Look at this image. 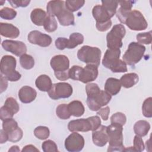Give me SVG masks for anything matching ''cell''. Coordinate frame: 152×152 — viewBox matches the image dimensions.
<instances>
[{"instance_id": "6da1fadb", "label": "cell", "mask_w": 152, "mask_h": 152, "mask_svg": "<svg viewBox=\"0 0 152 152\" xmlns=\"http://www.w3.org/2000/svg\"><path fill=\"white\" fill-rule=\"evenodd\" d=\"M123 126L111 124L106 128L109 147L107 151H124L123 145Z\"/></svg>"}, {"instance_id": "7a4b0ae2", "label": "cell", "mask_w": 152, "mask_h": 152, "mask_svg": "<svg viewBox=\"0 0 152 152\" xmlns=\"http://www.w3.org/2000/svg\"><path fill=\"white\" fill-rule=\"evenodd\" d=\"M16 59L11 55H5L1 60L0 69L1 74L8 81H17L21 77L20 73L15 70Z\"/></svg>"}, {"instance_id": "3957f363", "label": "cell", "mask_w": 152, "mask_h": 152, "mask_svg": "<svg viewBox=\"0 0 152 152\" xmlns=\"http://www.w3.org/2000/svg\"><path fill=\"white\" fill-rule=\"evenodd\" d=\"M101 54V50L98 48L85 45L78 50L77 57L80 61L87 65L98 66L100 65Z\"/></svg>"}, {"instance_id": "277c9868", "label": "cell", "mask_w": 152, "mask_h": 152, "mask_svg": "<svg viewBox=\"0 0 152 152\" xmlns=\"http://www.w3.org/2000/svg\"><path fill=\"white\" fill-rule=\"evenodd\" d=\"M145 51V47L137 42H131L123 55L122 59L126 64L134 66L142 59Z\"/></svg>"}, {"instance_id": "5b68a950", "label": "cell", "mask_w": 152, "mask_h": 152, "mask_svg": "<svg viewBox=\"0 0 152 152\" xmlns=\"http://www.w3.org/2000/svg\"><path fill=\"white\" fill-rule=\"evenodd\" d=\"M126 33V30L122 24L115 25L107 34V46L109 49H120L122 46V39Z\"/></svg>"}, {"instance_id": "8992f818", "label": "cell", "mask_w": 152, "mask_h": 152, "mask_svg": "<svg viewBox=\"0 0 152 152\" xmlns=\"http://www.w3.org/2000/svg\"><path fill=\"white\" fill-rule=\"evenodd\" d=\"M132 30L141 31L147 28L148 23L142 13L137 10L131 11L124 23Z\"/></svg>"}, {"instance_id": "52a82bcc", "label": "cell", "mask_w": 152, "mask_h": 152, "mask_svg": "<svg viewBox=\"0 0 152 152\" xmlns=\"http://www.w3.org/2000/svg\"><path fill=\"white\" fill-rule=\"evenodd\" d=\"M112 99V96L105 90H100L97 93L88 96L87 104L88 108L92 111H97L102 106L107 104Z\"/></svg>"}, {"instance_id": "ba28073f", "label": "cell", "mask_w": 152, "mask_h": 152, "mask_svg": "<svg viewBox=\"0 0 152 152\" xmlns=\"http://www.w3.org/2000/svg\"><path fill=\"white\" fill-rule=\"evenodd\" d=\"M72 86L64 82L52 84L51 88L48 91L49 96L53 100L68 98L72 94Z\"/></svg>"}, {"instance_id": "9c48e42d", "label": "cell", "mask_w": 152, "mask_h": 152, "mask_svg": "<svg viewBox=\"0 0 152 152\" xmlns=\"http://www.w3.org/2000/svg\"><path fill=\"white\" fill-rule=\"evenodd\" d=\"M84 146V139L77 132H73L65 140V147L69 152H78Z\"/></svg>"}, {"instance_id": "30bf717a", "label": "cell", "mask_w": 152, "mask_h": 152, "mask_svg": "<svg viewBox=\"0 0 152 152\" xmlns=\"http://www.w3.org/2000/svg\"><path fill=\"white\" fill-rule=\"evenodd\" d=\"M2 46L6 51L17 56H21L27 52L26 45L21 41L5 40L2 43Z\"/></svg>"}, {"instance_id": "8fae6325", "label": "cell", "mask_w": 152, "mask_h": 152, "mask_svg": "<svg viewBox=\"0 0 152 152\" xmlns=\"http://www.w3.org/2000/svg\"><path fill=\"white\" fill-rule=\"evenodd\" d=\"M28 40L31 44L41 47H48L52 43V38L50 36L43 34L38 30L30 31L28 34Z\"/></svg>"}, {"instance_id": "7c38bea8", "label": "cell", "mask_w": 152, "mask_h": 152, "mask_svg": "<svg viewBox=\"0 0 152 152\" xmlns=\"http://www.w3.org/2000/svg\"><path fill=\"white\" fill-rule=\"evenodd\" d=\"M50 64L54 72H64L69 70V61L66 56L58 55L52 58Z\"/></svg>"}, {"instance_id": "4fadbf2b", "label": "cell", "mask_w": 152, "mask_h": 152, "mask_svg": "<svg viewBox=\"0 0 152 152\" xmlns=\"http://www.w3.org/2000/svg\"><path fill=\"white\" fill-rule=\"evenodd\" d=\"M120 55V49H107L102 59L103 65L110 69L119 61Z\"/></svg>"}, {"instance_id": "5bb4252c", "label": "cell", "mask_w": 152, "mask_h": 152, "mask_svg": "<svg viewBox=\"0 0 152 152\" xmlns=\"http://www.w3.org/2000/svg\"><path fill=\"white\" fill-rule=\"evenodd\" d=\"M98 76V66L93 65H87L81 72L78 81L87 83L94 81Z\"/></svg>"}, {"instance_id": "9a60e30c", "label": "cell", "mask_w": 152, "mask_h": 152, "mask_svg": "<svg viewBox=\"0 0 152 152\" xmlns=\"http://www.w3.org/2000/svg\"><path fill=\"white\" fill-rule=\"evenodd\" d=\"M68 128L71 132H87L91 131V125L87 119H79L71 121L68 124Z\"/></svg>"}, {"instance_id": "2e32d148", "label": "cell", "mask_w": 152, "mask_h": 152, "mask_svg": "<svg viewBox=\"0 0 152 152\" xmlns=\"http://www.w3.org/2000/svg\"><path fill=\"white\" fill-rule=\"evenodd\" d=\"M107 126L100 125L92 132L93 143L99 147H103L108 142V135L106 131Z\"/></svg>"}, {"instance_id": "e0dca14e", "label": "cell", "mask_w": 152, "mask_h": 152, "mask_svg": "<svg viewBox=\"0 0 152 152\" xmlns=\"http://www.w3.org/2000/svg\"><path fill=\"white\" fill-rule=\"evenodd\" d=\"M36 91L32 87L27 86L22 87L18 91L19 99L23 103L32 102L36 99Z\"/></svg>"}, {"instance_id": "ac0fdd59", "label": "cell", "mask_w": 152, "mask_h": 152, "mask_svg": "<svg viewBox=\"0 0 152 152\" xmlns=\"http://www.w3.org/2000/svg\"><path fill=\"white\" fill-rule=\"evenodd\" d=\"M92 14L97 24L106 23L110 20V16L102 5H97L92 10Z\"/></svg>"}, {"instance_id": "d6986e66", "label": "cell", "mask_w": 152, "mask_h": 152, "mask_svg": "<svg viewBox=\"0 0 152 152\" xmlns=\"http://www.w3.org/2000/svg\"><path fill=\"white\" fill-rule=\"evenodd\" d=\"M119 4L121 7L116 12V17L121 23L124 24L128 14L131 11L134 2L131 1H119Z\"/></svg>"}, {"instance_id": "ffe728a7", "label": "cell", "mask_w": 152, "mask_h": 152, "mask_svg": "<svg viewBox=\"0 0 152 152\" xmlns=\"http://www.w3.org/2000/svg\"><path fill=\"white\" fill-rule=\"evenodd\" d=\"M0 34L5 37L17 38L20 35V30L17 27L11 24L1 23Z\"/></svg>"}, {"instance_id": "44dd1931", "label": "cell", "mask_w": 152, "mask_h": 152, "mask_svg": "<svg viewBox=\"0 0 152 152\" xmlns=\"http://www.w3.org/2000/svg\"><path fill=\"white\" fill-rule=\"evenodd\" d=\"M65 8L64 1H50L46 7L47 12L49 15L57 16Z\"/></svg>"}, {"instance_id": "7402d4cb", "label": "cell", "mask_w": 152, "mask_h": 152, "mask_svg": "<svg viewBox=\"0 0 152 152\" xmlns=\"http://www.w3.org/2000/svg\"><path fill=\"white\" fill-rule=\"evenodd\" d=\"M121 86L119 80L115 78H109L106 81L104 90L111 96H115L120 91Z\"/></svg>"}, {"instance_id": "603a6c76", "label": "cell", "mask_w": 152, "mask_h": 152, "mask_svg": "<svg viewBox=\"0 0 152 152\" xmlns=\"http://www.w3.org/2000/svg\"><path fill=\"white\" fill-rule=\"evenodd\" d=\"M48 14L41 8L34 9L30 14L31 21L36 26H42L44 25Z\"/></svg>"}, {"instance_id": "cb8c5ba5", "label": "cell", "mask_w": 152, "mask_h": 152, "mask_svg": "<svg viewBox=\"0 0 152 152\" xmlns=\"http://www.w3.org/2000/svg\"><path fill=\"white\" fill-rule=\"evenodd\" d=\"M36 87L42 91H48L52 86L50 78L47 75L43 74L39 76L35 81Z\"/></svg>"}, {"instance_id": "d4e9b609", "label": "cell", "mask_w": 152, "mask_h": 152, "mask_svg": "<svg viewBox=\"0 0 152 152\" xmlns=\"http://www.w3.org/2000/svg\"><path fill=\"white\" fill-rule=\"evenodd\" d=\"M61 25L64 26H68L74 24V16L72 12L69 11L65 8L56 16Z\"/></svg>"}, {"instance_id": "484cf974", "label": "cell", "mask_w": 152, "mask_h": 152, "mask_svg": "<svg viewBox=\"0 0 152 152\" xmlns=\"http://www.w3.org/2000/svg\"><path fill=\"white\" fill-rule=\"evenodd\" d=\"M138 80L139 77L136 73H128L124 74L119 80L121 86L126 88L133 87L138 82Z\"/></svg>"}, {"instance_id": "4316f807", "label": "cell", "mask_w": 152, "mask_h": 152, "mask_svg": "<svg viewBox=\"0 0 152 152\" xmlns=\"http://www.w3.org/2000/svg\"><path fill=\"white\" fill-rule=\"evenodd\" d=\"M68 107L71 115L75 117H80L84 113V107L79 100H74L68 104Z\"/></svg>"}, {"instance_id": "83f0119b", "label": "cell", "mask_w": 152, "mask_h": 152, "mask_svg": "<svg viewBox=\"0 0 152 152\" xmlns=\"http://www.w3.org/2000/svg\"><path fill=\"white\" fill-rule=\"evenodd\" d=\"M150 129V124L144 120L137 121L134 126V131L137 135L140 137H144L148 132Z\"/></svg>"}, {"instance_id": "f1b7e54d", "label": "cell", "mask_w": 152, "mask_h": 152, "mask_svg": "<svg viewBox=\"0 0 152 152\" xmlns=\"http://www.w3.org/2000/svg\"><path fill=\"white\" fill-rule=\"evenodd\" d=\"M84 42V36L79 33H73L69 36L68 41V49H74Z\"/></svg>"}, {"instance_id": "f546056e", "label": "cell", "mask_w": 152, "mask_h": 152, "mask_svg": "<svg viewBox=\"0 0 152 152\" xmlns=\"http://www.w3.org/2000/svg\"><path fill=\"white\" fill-rule=\"evenodd\" d=\"M102 6L107 11L109 15L112 18L116 12V9L119 4L117 1H102Z\"/></svg>"}, {"instance_id": "4dcf8cb0", "label": "cell", "mask_w": 152, "mask_h": 152, "mask_svg": "<svg viewBox=\"0 0 152 152\" xmlns=\"http://www.w3.org/2000/svg\"><path fill=\"white\" fill-rule=\"evenodd\" d=\"M4 106L8 109L12 115L17 113L20 110V106L15 99L12 97H8L4 103Z\"/></svg>"}, {"instance_id": "1f68e13d", "label": "cell", "mask_w": 152, "mask_h": 152, "mask_svg": "<svg viewBox=\"0 0 152 152\" xmlns=\"http://www.w3.org/2000/svg\"><path fill=\"white\" fill-rule=\"evenodd\" d=\"M20 63L24 69H30L34 65V60L31 55L24 53L20 57Z\"/></svg>"}, {"instance_id": "d6a6232c", "label": "cell", "mask_w": 152, "mask_h": 152, "mask_svg": "<svg viewBox=\"0 0 152 152\" xmlns=\"http://www.w3.org/2000/svg\"><path fill=\"white\" fill-rule=\"evenodd\" d=\"M85 1L84 0H68L65 2V8L71 12L78 11L84 4Z\"/></svg>"}, {"instance_id": "836d02e7", "label": "cell", "mask_w": 152, "mask_h": 152, "mask_svg": "<svg viewBox=\"0 0 152 152\" xmlns=\"http://www.w3.org/2000/svg\"><path fill=\"white\" fill-rule=\"evenodd\" d=\"M45 30L48 32H53L58 28L57 21L55 17L49 15L45 20V22L43 25Z\"/></svg>"}, {"instance_id": "e575fe53", "label": "cell", "mask_w": 152, "mask_h": 152, "mask_svg": "<svg viewBox=\"0 0 152 152\" xmlns=\"http://www.w3.org/2000/svg\"><path fill=\"white\" fill-rule=\"evenodd\" d=\"M56 114L61 119H69L71 116L66 104H61L58 106L56 109Z\"/></svg>"}, {"instance_id": "d590c367", "label": "cell", "mask_w": 152, "mask_h": 152, "mask_svg": "<svg viewBox=\"0 0 152 152\" xmlns=\"http://www.w3.org/2000/svg\"><path fill=\"white\" fill-rule=\"evenodd\" d=\"M34 135L40 140L47 139L50 134L49 129L48 127L44 126H39L34 130Z\"/></svg>"}, {"instance_id": "8d00e7d4", "label": "cell", "mask_w": 152, "mask_h": 152, "mask_svg": "<svg viewBox=\"0 0 152 152\" xmlns=\"http://www.w3.org/2000/svg\"><path fill=\"white\" fill-rule=\"evenodd\" d=\"M152 98L151 97L146 99L142 105V112L143 115L146 118L152 117Z\"/></svg>"}, {"instance_id": "74e56055", "label": "cell", "mask_w": 152, "mask_h": 152, "mask_svg": "<svg viewBox=\"0 0 152 152\" xmlns=\"http://www.w3.org/2000/svg\"><path fill=\"white\" fill-rule=\"evenodd\" d=\"M18 127L17 122L13 118H9L3 121L2 129L8 134Z\"/></svg>"}, {"instance_id": "f35d334b", "label": "cell", "mask_w": 152, "mask_h": 152, "mask_svg": "<svg viewBox=\"0 0 152 152\" xmlns=\"http://www.w3.org/2000/svg\"><path fill=\"white\" fill-rule=\"evenodd\" d=\"M16 15H17L16 11L8 7L3 8L0 11L1 17L5 20H13L16 17Z\"/></svg>"}, {"instance_id": "ab89813d", "label": "cell", "mask_w": 152, "mask_h": 152, "mask_svg": "<svg viewBox=\"0 0 152 152\" xmlns=\"http://www.w3.org/2000/svg\"><path fill=\"white\" fill-rule=\"evenodd\" d=\"M136 38L138 42L141 45H150L152 41L151 31H150L148 32L138 33V34H137Z\"/></svg>"}, {"instance_id": "60d3db41", "label": "cell", "mask_w": 152, "mask_h": 152, "mask_svg": "<svg viewBox=\"0 0 152 152\" xmlns=\"http://www.w3.org/2000/svg\"><path fill=\"white\" fill-rule=\"evenodd\" d=\"M126 121V118L125 114L122 112H116L110 117V123L124 125Z\"/></svg>"}, {"instance_id": "b9f144b4", "label": "cell", "mask_w": 152, "mask_h": 152, "mask_svg": "<svg viewBox=\"0 0 152 152\" xmlns=\"http://www.w3.org/2000/svg\"><path fill=\"white\" fill-rule=\"evenodd\" d=\"M8 134V141L13 142H16L19 141L23 137V132L22 129L18 127L14 130L12 131Z\"/></svg>"}, {"instance_id": "7bdbcfd3", "label": "cell", "mask_w": 152, "mask_h": 152, "mask_svg": "<svg viewBox=\"0 0 152 152\" xmlns=\"http://www.w3.org/2000/svg\"><path fill=\"white\" fill-rule=\"evenodd\" d=\"M42 148L44 152H57L58 151V147L56 143L50 140H46L42 144Z\"/></svg>"}, {"instance_id": "ee69618b", "label": "cell", "mask_w": 152, "mask_h": 152, "mask_svg": "<svg viewBox=\"0 0 152 152\" xmlns=\"http://www.w3.org/2000/svg\"><path fill=\"white\" fill-rule=\"evenodd\" d=\"M82 69H83V68L80 66H78V65L72 66L69 69V71H68V75H69V78L74 80H78Z\"/></svg>"}, {"instance_id": "f6af8a7d", "label": "cell", "mask_w": 152, "mask_h": 152, "mask_svg": "<svg viewBox=\"0 0 152 152\" xmlns=\"http://www.w3.org/2000/svg\"><path fill=\"white\" fill-rule=\"evenodd\" d=\"M100 89L99 87L96 83H88L86 86V91L87 97L97 93L100 91Z\"/></svg>"}, {"instance_id": "bcb514c9", "label": "cell", "mask_w": 152, "mask_h": 152, "mask_svg": "<svg viewBox=\"0 0 152 152\" xmlns=\"http://www.w3.org/2000/svg\"><path fill=\"white\" fill-rule=\"evenodd\" d=\"M134 148L135 151H142L144 150V144L141 137L135 135L134 138Z\"/></svg>"}, {"instance_id": "7dc6e473", "label": "cell", "mask_w": 152, "mask_h": 152, "mask_svg": "<svg viewBox=\"0 0 152 152\" xmlns=\"http://www.w3.org/2000/svg\"><path fill=\"white\" fill-rule=\"evenodd\" d=\"M8 2L14 8L26 7L30 4V1L28 0H9Z\"/></svg>"}, {"instance_id": "c3c4849f", "label": "cell", "mask_w": 152, "mask_h": 152, "mask_svg": "<svg viewBox=\"0 0 152 152\" xmlns=\"http://www.w3.org/2000/svg\"><path fill=\"white\" fill-rule=\"evenodd\" d=\"M68 39L65 37H58L55 42V46L57 49L59 50H64L65 48H67Z\"/></svg>"}, {"instance_id": "681fc988", "label": "cell", "mask_w": 152, "mask_h": 152, "mask_svg": "<svg viewBox=\"0 0 152 152\" xmlns=\"http://www.w3.org/2000/svg\"><path fill=\"white\" fill-rule=\"evenodd\" d=\"M91 125V131H93L97 129L101 125V120L98 116H93L88 118Z\"/></svg>"}, {"instance_id": "f907efd6", "label": "cell", "mask_w": 152, "mask_h": 152, "mask_svg": "<svg viewBox=\"0 0 152 152\" xmlns=\"http://www.w3.org/2000/svg\"><path fill=\"white\" fill-rule=\"evenodd\" d=\"M13 116H14V115H12L4 106L1 107V109H0V118L2 121L7 119L12 118Z\"/></svg>"}, {"instance_id": "816d5d0a", "label": "cell", "mask_w": 152, "mask_h": 152, "mask_svg": "<svg viewBox=\"0 0 152 152\" xmlns=\"http://www.w3.org/2000/svg\"><path fill=\"white\" fill-rule=\"evenodd\" d=\"M110 113V108L109 106H106L103 108H100L97 112V114L100 115L101 118L104 121H107L109 118V115Z\"/></svg>"}, {"instance_id": "f5cc1de1", "label": "cell", "mask_w": 152, "mask_h": 152, "mask_svg": "<svg viewBox=\"0 0 152 152\" xmlns=\"http://www.w3.org/2000/svg\"><path fill=\"white\" fill-rule=\"evenodd\" d=\"M112 26V21L110 20L106 23H101V24H97L96 23V28L100 31H107L109 28H110Z\"/></svg>"}, {"instance_id": "db71d44e", "label": "cell", "mask_w": 152, "mask_h": 152, "mask_svg": "<svg viewBox=\"0 0 152 152\" xmlns=\"http://www.w3.org/2000/svg\"><path fill=\"white\" fill-rule=\"evenodd\" d=\"M68 71L64 72H54L56 78L61 81H65L69 78L68 75Z\"/></svg>"}, {"instance_id": "11a10c76", "label": "cell", "mask_w": 152, "mask_h": 152, "mask_svg": "<svg viewBox=\"0 0 152 152\" xmlns=\"http://www.w3.org/2000/svg\"><path fill=\"white\" fill-rule=\"evenodd\" d=\"M7 87H8V80L1 74V91H0L1 93L5 91Z\"/></svg>"}, {"instance_id": "9f6ffc18", "label": "cell", "mask_w": 152, "mask_h": 152, "mask_svg": "<svg viewBox=\"0 0 152 152\" xmlns=\"http://www.w3.org/2000/svg\"><path fill=\"white\" fill-rule=\"evenodd\" d=\"M8 141V134L3 129H1L0 133V143L3 144Z\"/></svg>"}, {"instance_id": "6f0895ef", "label": "cell", "mask_w": 152, "mask_h": 152, "mask_svg": "<svg viewBox=\"0 0 152 152\" xmlns=\"http://www.w3.org/2000/svg\"><path fill=\"white\" fill-rule=\"evenodd\" d=\"M22 152H28V151H39V150L35 147V146H34L33 145L31 144H29V145H27L26 146H24L23 147V148L21 150Z\"/></svg>"}, {"instance_id": "680465c9", "label": "cell", "mask_w": 152, "mask_h": 152, "mask_svg": "<svg viewBox=\"0 0 152 152\" xmlns=\"http://www.w3.org/2000/svg\"><path fill=\"white\" fill-rule=\"evenodd\" d=\"M20 148L17 145H13L12 146L9 150H8V152H18L20 151Z\"/></svg>"}, {"instance_id": "91938a15", "label": "cell", "mask_w": 152, "mask_h": 152, "mask_svg": "<svg viewBox=\"0 0 152 152\" xmlns=\"http://www.w3.org/2000/svg\"><path fill=\"white\" fill-rule=\"evenodd\" d=\"M146 147L151 148V144H150V138L146 141Z\"/></svg>"}, {"instance_id": "94428289", "label": "cell", "mask_w": 152, "mask_h": 152, "mask_svg": "<svg viewBox=\"0 0 152 152\" xmlns=\"http://www.w3.org/2000/svg\"><path fill=\"white\" fill-rule=\"evenodd\" d=\"M0 2H1V5H3V3L5 2V1H2L1 0V1H0Z\"/></svg>"}]
</instances>
